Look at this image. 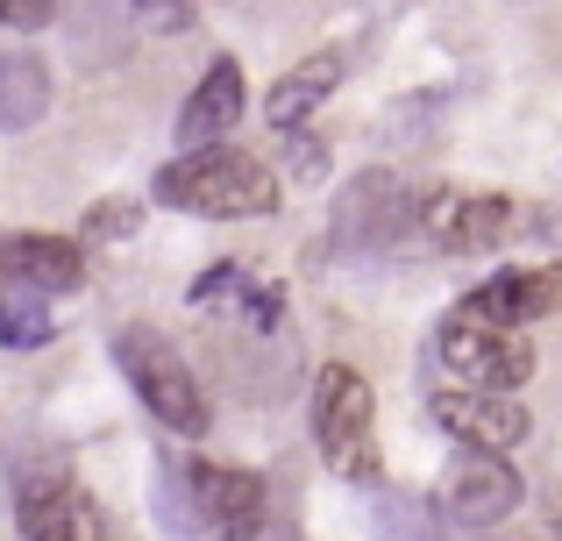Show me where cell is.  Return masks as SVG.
Listing matches in <instances>:
<instances>
[{"instance_id":"obj_1","label":"cell","mask_w":562,"mask_h":541,"mask_svg":"<svg viewBox=\"0 0 562 541\" xmlns=\"http://www.w3.org/2000/svg\"><path fill=\"white\" fill-rule=\"evenodd\" d=\"M157 207L179 214H206V222H257V214L278 207V171L263 157L235 150V143H206V150H186L179 165L157 171Z\"/></svg>"},{"instance_id":"obj_14","label":"cell","mask_w":562,"mask_h":541,"mask_svg":"<svg viewBox=\"0 0 562 541\" xmlns=\"http://www.w3.org/2000/svg\"><path fill=\"white\" fill-rule=\"evenodd\" d=\"M342 86V57L335 50H321V57H306V65H292L285 79L271 86V100H263V114H271V128L278 136H300L306 122H314L321 108H328V93Z\"/></svg>"},{"instance_id":"obj_3","label":"cell","mask_w":562,"mask_h":541,"mask_svg":"<svg viewBox=\"0 0 562 541\" xmlns=\"http://www.w3.org/2000/svg\"><path fill=\"white\" fill-rule=\"evenodd\" d=\"M114 363H122V377L136 385V399L150 406L171 435H200L206 428V392H200V377H192V363L157 328H122V335H114Z\"/></svg>"},{"instance_id":"obj_6","label":"cell","mask_w":562,"mask_h":541,"mask_svg":"<svg viewBox=\"0 0 562 541\" xmlns=\"http://www.w3.org/2000/svg\"><path fill=\"white\" fill-rule=\"evenodd\" d=\"M513 200L506 193H463V185H435V193H413V236L427 250H456V257H477L498 250L513 236Z\"/></svg>"},{"instance_id":"obj_10","label":"cell","mask_w":562,"mask_h":541,"mask_svg":"<svg viewBox=\"0 0 562 541\" xmlns=\"http://www.w3.org/2000/svg\"><path fill=\"white\" fill-rule=\"evenodd\" d=\"M427 414L441 420V435H456L463 449H492V457H506L513 442H527V406L513 399V392H435L427 399Z\"/></svg>"},{"instance_id":"obj_11","label":"cell","mask_w":562,"mask_h":541,"mask_svg":"<svg viewBox=\"0 0 562 541\" xmlns=\"http://www.w3.org/2000/svg\"><path fill=\"white\" fill-rule=\"evenodd\" d=\"M243 122V65L235 57H214L192 86L186 114H179V143L186 150H206V143H228V128Z\"/></svg>"},{"instance_id":"obj_9","label":"cell","mask_w":562,"mask_h":541,"mask_svg":"<svg viewBox=\"0 0 562 541\" xmlns=\"http://www.w3.org/2000/svg\"><path fill=\"white\" fill-rule=\"evenodd\" d=\"M513 506H520V471L506 457H492V449H463V463L441 485V514L477 534V528H498Z\"/></svg>"},{"instance_id":"obj_8","label":"cell","mask_w":562,"mask_h":541,"mask_svg":"<svg viewBox=\"0 0 562 541\" xmlns=\"http://www.w3.org/2000/svg\"><path fill=\"white\" fill-rule=\"evenodd\" d=\"M14 528H22V541H108L100 499L65 471L22 477V492H14Z\"/></svg>"},{"instance_id":"obj_4","label":"cell","mask_w":562,"mask_h":541,"mask_svg":"<svg viewBox=\"0 0 562 541\" xmlns=\"http://www.w3.org/2000/svg\"><path fill=\"white\" fill-rule=\"evenodd\" d=\"M371 428H378V406H371L363 371L328 363V371L314 377V449H321V463H328L335 477H371L378 471Z\"/></svg>"},{"instance_id":"obj_12","label":"cell","mask_w":562,"mask_h":541,"mask_svg":"<svg viewBox=\"0 0 562 541\" xmlns=\"http://www.w3.org/2000/svg\"><path fill=\"white\" fill-rule=\"evenodd\" d=\"M0 278H14L22 292H79L86 285V257L65 236H8L0 243Z\"/></svg>"},{"instance_id":"obj_19","label":"cell","mask_w":562,"mask_h":541,"mask_svg":"<svg viewBox=\"0 0 562 541\" xmlns=\"http://www.w3.org/2000/svg\"><path fill=\"white\" fill-rule=\"evenodd\" d=\"M192 8L186 0H136V29H157V36H171V29H186Z\"/></svg>"},{"instance_id":"obj_2","label":"cell","mask_w":562,"mask_h":541,"mask_svg":"<svg viewBox=\"0 0 562 541\" xmlns=\"http://www.w3.org/2000/svg\"><path fill=\"white\" fill-rule=\"evenodd\" d=\"M186 506H192V534H206V541H285V520H278L271 485H263L257 471L192 463Z\"/></svg>"},{"instance_id":"obj_7","label":"cell","mask_w":562,"mask_h":541,"mask_svg":"<svg viewBox=\"0 0 562 541\" xmlns=\"http://www.w3.org/2000/svg\"><path fill=\"white\" fill-rule=\"evenodd\" d=\"M406 236H413V193L392 179V171H363V179L335 200V250L384 257Z\"/></svg>"},{"instance_id":"obj_15","label":"cell","mask_w":562,"mask_h":541,"mask_svg":"<svg viewBox=\"0 0 562 541\" xmlns=\"http://www.w3.org/2000/svg\"><path fill=\"white\" fill-rule=\"evenodd\" d=\"M43 114H50V71H43V57L0 43V136H22Z\"/></svg>"},{"instance_id":"obj_16","label":"cell","mask_w":562,"mask_h":541,"mask_svg":"<svg viewBox=\"0 0 562 541\" xmlns=\"http://www.w3.org/2000/svg\"><path fill=\"white\" fill-rule=\"evenodd\" d=\"M0 342H8V349L50 342V314H43V300L22 292V285H8V278H0Z\"/></svg>"},{"instance_id":"obj_20","label":"cell","mask_w":562,"mask_h":541,"mask_svg":"<svg viewBox=\"0 0 562 541\" xmlns=\"http://www.w3.org/2000/svg\"><path fill=\"white\" fill-rule=\"evenodd\" d=\"M228 292H243V264H214L192 285V306H214V300H228Z\"/></svg>"},{"instance_id":"obj_13","label":"cell","mask_w":562,"mask_h":541,"mask_svg":"<svg viewBox=\"0 0 562 541\" xmlns=\"http://www.w3.org/2000/svg\"><path fill=\"white\" fill-rule=\"evenodd\" d=\"M549 306H555V278L549 271H498V278H484L477 292H463L456 314L492 320V328H527V320H541Z\"/></svg>"},{"instance_id":"obj_18","label":"cell","mask_w":562,"mask_h":541,"mask_svg":"<svg viewBox=\"0 0 562 541\" xmlns=\"http://www.w3.org/2000/svg\"><path fill=\"white\" fill-rule=\"evenodd\" d=\"M65 14V0H0V29H43Z\"/></svg>"},{"instance_id":"obj_5","label":"cell","mask_w":562,"mask_h":541,"mask_svg":"<svg viewBox=\"0 0 562 541\" xmlns=\"http://www.w3.org/2000/svg\"><path fill=\"white\" fill-rule=\"evenodd\" d=\"M435 357L463 392H513L535 377L527 328H492V320H470V314H449L435 328Z\"/></svg>"},{"instance_id":"obj_17","label":"cell","mask_w":562,"mask_h":541,"mask_svg":"<svg viewBox=\"0 0 562 541\" xmlns=\"http://www.w3.org/2000/svg\"><path fill=\"white\" fill-rule=\"evenodd\" d=\"M136 200H93L86 207V236H136Z\"/></svg>"}]
</instances>
